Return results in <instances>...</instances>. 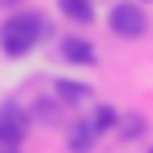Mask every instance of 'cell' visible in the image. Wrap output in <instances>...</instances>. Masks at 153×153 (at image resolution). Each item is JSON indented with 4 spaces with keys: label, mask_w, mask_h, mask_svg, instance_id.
Returning <instances> with one entry per match:
<instances>
[{
    "label": "cell",
    "mask_w": 153,
    "mask_h": 153,
    "mask_svg": "<svg viewBox=\"0 0 153 153\" xmlns=\"http://www.w3.org/2000/svg\"><path fill=\"white\" fill-rule=\"evenodd\" d=\"M22 0H0V7H19Z\"/></svg>",
    "instance_id": "12"
},
{
    "label": "cell",
    "mask_w": 153,
    "mask_h": 153,
    "mask_svg": "<svg viewBox=\"0 0 153 153\" xmlns=\"http://www.w3.org/2000/svg\"><path fill=\"white\" fill-rule=\"evenodd\" d=\"M142 131H146V120L142 116H127L123 120V138H138Z\"/></svg>",
    "instance_id": "10"
},
{
    "label": "cell",
    "mask_w": 153,
    "mask_h": 153,
    "mask_svg": "<svg viewBox=\"0 0 153 153\" xmlns=\"http://www.w3.org/2000/svg\"><path fill=\"white\" fill-rule=\"evenodd\" d=\"M90 123H94V131H97V134H105V131H112V127L120 123V112L112 108V105H97L94 116H90Z\"/></svg>",
    "instance_id": "8"
},
{
    "label": "cell",
    "mask_w": 153,
    "mask_h": 153,
    "mask_svg": "<svg viewBox=\"0 0 153 153\" xmlns=\"http://www.w3.org/2000/svg\"><path fill=\"white\" fill-rule=\"evenodd\" d=\"M94 146H97V131L90 120H79V123L67 127V149L71 153H90Z\"/></svg>",
    "instance_id": "6"
},
{
    "label": "cell",
    "mask_w": 153,
    "mask_h": 153,
    "mask_svg": "<svg viewBox=\"0 0 153 153\" xmlns=\"http://www.w3.org/2000/svg\"><path fill=\"white\" fill-rule=\"evenodd\" d=\"M30 134V112L22 105H0V142H11V146H22Z\"/></svg>",
    "instance_id": "3"
},
{
    "label": "cell",
    "mask_w": 153,
    "mask_h": 153,
    "mask_svg": "<svg viewBox=\"0 0 153 153\" xmlns=\"http://www.w3.org/2000/svg\"><path fill=\"white\" fill-rule=\"evenodd\" d=\"M60 56L71 67H94L97 64V49L86 37H64V41H60Z\"/></svg>",
    "instance_id": "4"
},
{
    "label": "cell",
    "mask_w": 153,
    "mask_h": 153,
    "mask_svg": "<svg viewBox=\"0 0 153 153\" xmlns=\"http://www.w3.org/2000/svg\"><path fill=\"white\" fill-rule=\"evenodd\" d=\"M56 101L60 105H86L94 97V86L90 82H79V79H56Z\"/></svg>",
    "instance_id": "5"
},
{
    "label": "cell",
    "mask_w": 153,
    "mask_h": 153,
    "mask_svg": "<svg viewBox=\"0 0 153 153\" xmlns=\"http://www.w3.org/2000/svg\"><path fill=\"white\" fill-rule=\"evenodd\" d=\"M138 4H149V0H138Z\"/></svg>",
    "instance_id": "13"
},
{
    "label": "cell",
    "mask_w": 153,
    "mask_h": 153,
    "mask_svg": "<svg viewBox=\"0 0 153 153\" xmlns=\"http://www.w3.org/2000/svg\"><path fill=\"white\" fill-rule=\"evenodd\" d=\"M56 4L71 22H82V26L94 22V0H56Z\"/></svg>",
    "instance_id": "7"
},
{
    "label": "cell",
    "mask_w": 153,
    "mask_h": 153,
    "mask_svg": "<svg viewBox=\"0 0 153 153\" xmlns=\"http://www.w3.org/2000/svg\"><path fill=\"white\" fill-rule=\"evenodd\" d=\"M149 153H153V146H149Z\"/></svg>",
    "instance_id": "14"
},
{
    "label": "cell",
    "mask_w": 153,
    "mask_h": 153,
    "mask_svg": "<svg viewBox=\"0 0 153 153\" xmlns=\"http://www.w3.org/2000/svg\"><path fill=\"white\" fill-rule=\"evenodd\" d=\"M0 153H19V146H11V142H0Z\"/></svg>",
    "instance_id": "11"
},
{
    "label": "cell",
    "mask_w": 153,
    "mask_h": 153,
    "mask_svg": "<svg viewBox=\"0 0 153 153\" xmlns=\"http://www.w3.org/2000/svg\"><path fill=\"white\" fill-rule=\"evenodd\" d=\"M41 34H45V19L37 11L7 15V19L0 22V49H4V56L19 60V56H26V52H34V45L41 41Z\"/></svg>",
    "instance_id": "1"
},
{
    "label": "cell",
    "mask_w": 153,
    "mask_h": 153,
    "mask_svg": "<svg viewBox=\"0 0 153 153\" xmlns=\"http://www.w3.org/2000/svg\"><path fill=\"white\" fill-rule=\"evenodd\" d=\"M108 26H112L116 37H127L131 41V37H142L149 30V15H146V7L138 0H120L108 11Z\"/></svg>",
    "instance_id": "2"
},
{
    "label": "cell",
    "mask_w": 153,
    "mask_h": 153,
    "mask_svg": "<svg viewBox=\"0 0 153 153\" xmlns=\"http://www.w3.org/2000/svg\"><path fill=\"white\" fill-rule=\"evenodd\" d=\"M56 105H60V101H37V108H34V116H30V120H41V123H56V120H60Z\"/></svg>",
    "instance_id": "9"
}]
</instances>
